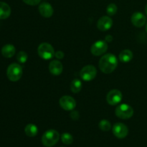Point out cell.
<instances>
[{
  "label": "cell",
  "mask_w": 147,
  "mask_h": 147,
  "mask_svg": "<svg viewBox=\"0 0 147 147\" xmlns=\"http://www.w3.org/2000/svg\"><path fill=\"white\" fill-rule=\"evenodd\" d=\"M113 135L118 139H124L129 134V129L125 124L122 123H116L112 128Z\"/></svg>",
  "instance_id": "obj_8"
},
{
  "label": "cell",
  "mask_w": 147,
  "mask_h": 147,
  "mask_svg": "<svg viewBox=\"0 0 147 147\" xmlns=\"http://www.w3.org/2000/svg\"><path fill=\"white\" fill-rule=\"evenodd\" d=\"M23 1H24L25 4H28V5L35 6L37 5L38 4H40L41 0H23Z\"/></svg>",
  "instance_id": "obj_24"
},
{
  "label": "cell",
  "mask_w": 147,
  "mask_h": 147,
  "mask_svg": "<svg viewBox=\"0 0 147 147\" xmlns=\"http://www.w3.org/2000/svg\"><path fill=\"white\" fill-rule=\"evenodd\" d=\"M27 58H28V55H27V54L25 52L20 51L17 53V60L19 63H25L27 62Z\"/></svg>",
  "instance_id": "obj_22"
},
{
  "label": "cell",
  "mask_w": 147,
  "mask_h": 147,
  "mask_svg": "<svg viewBox=\"0 0 147 147\" xmlns=\"http://www.w3.org/2000/svg\"><path fill=\"white\" fill-rule=\"evenodd\" d=\"M146 33H147V24H146Z\"/></svg>",
  "instance_id": "obj_29"
},
{
  "label": "cell",
  "mask_w": 147,
  "mask_h": 147,
  "mask_svg": "<svg viewBox=\"0 0 147 147\" xmlns=\"http://www.w3.org/2000/svg\"><path fill=\"white\" fill-rule=\"evenodd\" d=\"M117 6L113 3H111V4L108 5L107 8H106V12L109 16H113L116 14V13L117 12Z\"/></svg>",
  "instance_id": "obj_23"
},
{
  "label": "cell",
  "mask_w": 147,
  "mask_h": 147,
  "mask_svg": "<svg viewBox=\"0 0 147 147\" xmlns=\"http://www.w3.org/2000/svg\"><path fill=\"white\" fill-rule=\"evenodd\" d=\"M113 26V20L109 16H103L100 17L97 22V27L100 31H107Z\"/></svg>",
  "instance_id": "obj_11"
},
{
  "label": "cell",
  "mask_w": 147,
  "mask_h": 147,
  "mask_svg": "<svg viewBox=\"0 0 147 147\" xmlns=\"http://www.w3.org/2000/svg\"><path fill=\"white\" fill-rule=\"evenodd\" d=\"M39 12L42 16L43 17L45 18H49L53 16L54 10H53V7L50 4L47 2H42L39 6Z\"/></svg>",
  "instance_id": "obj_13"
},
{
  "label": "cell",
  "mask_w": 147,
  "mask_h": 147,
  "mask_svg": "<svg viewBox=\"0 0 147 147\" xmlns=\"http://www.w3.org/2000/svg\"><path fill=\"white\" fill-rule=\"evenodd\" d=\"M64 53L62 51H60V50H59V51H57L55 53V57L57 59H58V60H61V59H63V57H64Z\"/></svg>",
  "instance_id": "obj_26"
},
{
  "label": "cell",
  "mask_w": 147,
  "mask_h": 147,
  "mask_svg": "<svg viewBox=\"0 0 147 147\" xmlns=\"http://www.w3.org/2000/svg\"><path fill=\"white\" fill-rule=\"evenodd\" d=\"M16 49L14 46L11 44H7L1 48V54L4 57L10 58L14 55Z\"/></svg>",
  "instance_id": "obj_15"
},
{
  "label": "cell",
  "mask_w": 147,
  "mask_h": 147,
  "mask_svg": "<svg viewBox=\"0 0 147 147\" xmlns=\"http://www.w3.org/2000/svg\"><path fill=\"white\" fill-rule=\"evenodd\" d=\"M24 132L29 137H34L38 133V129L36 125L33 124V123H29L26 126L25 129H24Z\"/></svg>",
  "instance_id": "obj_18"
},
{
  "label": "cell",
  "mask_w": 147,
  "mask_h": 147,
  "mask_svg": "<svg viewBox=\"0 0 147 147\" xmlns=\"http://www.w3.org/2000/svg\"><path fill=\"white\" fill-rule=\"evenodd\" d=\"M108 45L106 41L98 40L92 45L90 47V52L95 56H100L104 54L108 50Z\"/></svg>",
  "instance_id": "obj_7"
},
{
  "label": "cell",
  "mask_w": 147,
  "mask_h": 147,
  "mask_svg": "<svg viewBox=\"0 0 147 147\" xmlns=\"http://www.w3.org/2000/svg\"><path fill=\"white\" fill-rule=\"evenodd\" d=\"M99 129L103 131H109L111 129V124L110 122L106 119H103L100 121L98 124Z\"/></svg>",
  "instance_id": "obj_20"
},
{
  "label": "cell",
  "mask_w": 147,
  "mask_h": 147,
  "mask_svg": "<svg viewBox=\"0 0 147 147\" xmlns=\"http://www.w3.org/2000/svg\"><path fill=\"white\" fill-rule=\"evenodd\" d=\"M122 100V93L117 89H113L108 93L106 100L111 106H116L119 104Z\"/></svg>",
  "instance_id": "obj_9"
},
{
  "label": "cell",
  "mask_w": 147,
  "mask_h": 147,
  "mask_svg": "<svg viewBox=\"0 0 147 147\" xmlns=\"http://www.w3.org/2000/svg\"><path fill=\"white\" fill-rule=\"evenodd\" d=\"M70 118H71L73 120H75V121H77L78 119L80 118V114H79V112L77 111L73 110V111L70 113Z\"/></svg>",
  "instance_id": "obj_25"
},
{
  "label": "cell",
  "mask_w": 147,
  "mask_h": 147,
  "mask_svg": "<svg viewBox=\"0 0 147 147\" xmlns=\"http://www.w3.org/2000/svg\"><path fill=\"white\" fill-rule=\"evenodd\" d=\"M133 58V53L130 50H123L119 54V60L122 63H129Z\"/></svg>",
  "instance_id": "obj_17"
},
{
  "label": "cell",
  "mask_w": 147,
  "mask_h": 147,
  "mask_svg": "<svg viewBox=\"0 0 147 147\" xmlns=\"http://www.w3.org/2000/svg\"><path fill=\"white\" fill-rule=\"evenodd\" d=\"M61 140L63 144L66 145H70L73 144V137L69 133H63L61 135Z\"/></svg>",
  "instance_id": "obj_21"
},
{
  "label": "cell",
  "mask_w": 147,
  "mask_h": 147,
  "mask_svg": "<svg viewBox=\"0 0 147 147\" xmlns=\"http://www.w3.org/2000/svg\"><path fill=\"white\" fill-rule=\"evenodd\" d=\"M118 65V59L116 55L111 53L102 56L99 60L100 70L105 74H109L116 70Z\"/></svg>",
  "instance_id": "obj_1"
},
{
  "label": "cell",
  "mask_w": 147,
  "mask_h": 147,
  "mask_svg": "<svg viewBox=\"0 0 147 147\" xmlns=\"http://www.w3.org/2000/svg\"><path fill=\"white\" fill-rule=\"evenodd\" d=\"M60 106L65 111H73L76 106V100L70 96H64L59 100Z\"/></svg>",
  "instance_id": "obj_10"
},
{
  "label": "cell",
  "mask_w": 147,
  "mask_h": 147,
  "mask_svg": "<svg viewBox=\"0 0 147 147\" xmlns=\"http://www.w3.org/2000/svg\"><path fill=\"white\" fill-rule=\"evenodd\" d=\"M22 67L18 63H12L7 67V78L9 80L12 82L18 81L22 76Z\"/></svg>",
  "instance_id": "obj_3"
},
{
  "label": "cell",
  "mask_w": 147,
  "mask_h": 147,
  "mask_svg": "<svg viewBox=\"0 0 147 147\" xmlns=\"http://www.w3.org/2000/svg\"><path fill=\"white\" fill-rule=\"evenodd\" d=\"M82 89V82L79 79L76 78L70 83V90L73 93H78Z\"/></svg>",
  "instance_id": "obj_19"
},
{
  "label": "cell",
  "mask_w": 147,
  "mask_h": 147,
  "mask_svg": "<svg viewBox=\"0 0 147 147\" xmlns=\"http://www.w3.org/2000/svg\"><path fill=\"white\" fill-rule=\"evenodd\" d=\"M116 116L121 119H129L134 115V109L128 104H121L115 110Z\"/></svg>",
  "instance_id": "obj_5"
},
{
  "label": "cell",
  "mask_w": 147,
  "mask_h": 147,
  "mask_svg": "<svg viewBox=\"0 0 147 147\" xmlns=\"http://www.w3.org/2000/svg\"><path fill=\"white\" fill-rule=\"evenodd\" d=\"M11 14V8L5 2L0 1V20H5Z\"/></svg>",
  "instance_id": "obj_16"
},
{
  "label": "cell",
  "mask_w": 147,
  "mask_h": 147,
  "mask_svg": "<svg viewBox=\"0 0 147 147\" xmlns=\"http://www.w3.org/2000/svg\"><path fill=\"white\" fill-rule=\"evenodd\" d=\"M37 53L38 55L44 60H50L55 54L53 46L47 42H42L39 45Z\"/></svg>",
  "instance_id": "obj_4"
},
{
  "label": "cell",
  "mask_w": 147,
  "mask_h": 147,
  "mask_svg": "<svg viewBox=\"0 0 147 147\" xmlns=\"http://www.w3.org/2000/svg\"><path fill=\"white\" fill-rule=\"evenodd\" d=\"M131 21L133 24L134 26L136 27H142L146 22V18L144 16V14H142V12H135L132 14L131 18Z\"/></svg>",
  "instance_id": "obj_12"
},
{
  "label": "cell",
  "mask_w": 147,
  "mask_h": 147,
  "mask_svg": "<svg viewBox=\"0 0 147 147\" xmlns=\"http://www.w3.org/2000/svg\"><path fill=\"white\" fill-rule=\"evenodd\" d=\"M106 42H111L112 40H113V37H112L111 35H110V34H109V35H106Z\"/></svg>",
  "instance_id": "obj_27"
},
{
  "label": "cell",
  "mask_w": 147,
  "mask_h": 147,
  "mask_svg": "<svg viewBox=\"0 0 147 147\" xmlns=\"http://www.w3.org/2000/svg\"><path fill=\"white\" fill-rule=\"evenodd\" d=\"M60 139V134L54 129L47 131L42 136V142L44 146L51 147L55 145Z\"/></svg>",
  "instance_id": "obj_2"
},
{
  "label": "cell",
  "mask_w": 147,
  "mask_h": 147,
  "mask_svg": "<svg viewBox=\"0 0 147 147\" xmlns=\"http://www.w3.org/2000/svg\"><path fill=\"white\" fill-rule=\"evenodd\" d=\"M145 11H146V14H147V4H146V7H145Z\"/></svg>",
  "instance_id": "obj_28"
},
{
  "label": "cell",
  "mask_w": 147,
  "mask_h": 147,
  "mask_svg": "<svg viewBox=\"0 0 147 147\" xmlns=\"http://www.w3.org/2000/svg\"><path fill=\"white\" fill-rule=\"evenodd\" d=\"M49 70L54 76H60L63 70V65L59 60H53L49 64Z\"/></svg>",
  "instance_id": "obj_14"
},
{
  "label": "cell",
  "mask_w": 147,
  "mask_h": 147,
  "mask_svg": "<svg viewBox=\"0 0 147 147\" xmlns=\"http://www.w3.org/2000/svg\"><path fill=\"white\" fill-rule=\"evenodd\" d=\"M97 75V70L95 66L92 65H88L84 66L80 72V76L81 79L85 81H90L96 78Z\"/></svg>",
  "instance_id": "obj_6"
}]
</instances>
